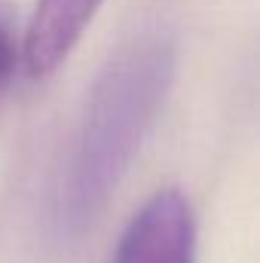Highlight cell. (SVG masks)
Here are the masks:
<instances>
[{
    "instance_id": "1",
    "label": "cell",
    "mask_w": 260,
    "mask_h": 263,
    "mask_svg": "<svg viewBox=\"0 0 260 263\" xmlns=\"http://www.w3.org/2000/svg\"><path fill=\"white\" fill-rule=\"evenodd\" d=\"M172 67V46L162 37H144L98 77L52 199V227L62 242L83 236L107 208L165 101Z\"/></svg>"
},
{
    "instance_id": "2",
    "label": "cell",
    "mask_w": 260,
    "mask_h": 263,
    "mask_svg": "<svg viewBox=\"0 0 260 263\" xmlns=\"http://www.w3.org/2000/svg\"><path fill=\"white\" fill-rule=\"evenodd\" d=\"M196 220L178 187L156 190L135 214L117 245L114 263H193Z\"/></svg>"
},
{
    "instance_id": "3",
    "label": "cell",
    "mask_w": 260,
    "mask_h": 263,
    "mask_svg": "<svg viewBox=\"0 0 260 263\" xmlns=\"http://www.w3.org/2000/svg\"><path fill=\"white\" fill-rule=\"evenodd\" d=\"M104 0H37L22 40V62L31 77H49L73 52Z\"/></svg>"
},
{
    "instance_id": "4",
    "label": "cell",
    "mask_w": 260,
    "mask_h": 263,
    "mask_svg": "<svg viewBox=\"0 0 260 263\" xmlns=\"http://www.w3.org/2000/svg\"><path fill=\"white\" fill-rule=\"evenodd\" d=\"M15 65H18V43H15V34H12L9 18L0 12V89L15 73Z\"/></svg>"
}]
</instances>
